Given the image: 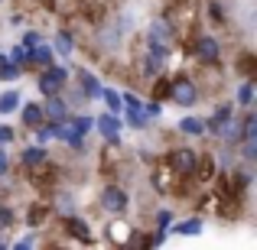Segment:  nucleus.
Here are the masks:
<instances>
[{
	"mask_svg": "<svg viewBox=\"0 0 257 250\" xmlns=\"http://www.w3.org/2000/svg\"><path fill=\"white\" fill-rule=\"evenodd\" d=\"M127 205H131V198H127V192H124V188L107 185L104 192H101V208H104V211L120 214V211H127Z\"/></svg>",
	"mask_w": 257,
	"mask_h": 250,
	"instance_id": "obj_1",
	"label": "nucleus"
},
{
	"mask_svg": "<svg viewBox=\"0 0 257 250\" xmlns=\"http://www.w3.org/2000/svg\"><path fill=\"white\" fill-rule=\"evenodd\" d=\"M173 101L182 107H192L195 101H199V91H195V85L189 82V78H176L173 82Z\"/></svg>",
	"mask_w": 257,
	"mask_h": 250,
	"instance_id": "obj_2",
	"label": "nucleus"
},
{
	"mask_svg": "<svg viewBox=\"0 0 257 250\" xmlns=\"http://www.w3.org/2000/svg\"><path fill=\"white\" fill-rule=\"evenodd\" d=\"M65 78H69L65 69H46L43 75H39V91H43V94H56L59 88L65 85Z\"/></svg>",
	"mask_w": 257,
	"mask_h": 250,
	"instance_id": "obj_3",
	"label": "nucleus"
},
{
	"mask_svg": "<svg viewBox=\"0 0 257 250\" xmlns=\"http://www.w3.org/2000/svg\"><path fill=\"white\" fill-rule=\"evenodd\" d=\"M173 166L179 169V172H192L195 169V153L192 150H176L173 153Z\"/></svg>",
	"mask_w": 257,
	"mask_h": 250,
	"instance_id": "obj_4",
	"label": "nucleus"
},
{
	"mask_svg": "<svg viewBox=\"0 0 257 250\" xmlns=\"http://www.w3.org/2000/svg\"><path fill=\"white\" fill-rule=\"evenodd\" d=\"M94 127H98V130L104 133L107 140H117V127H120V120L114 117V114H104V117H98V124H94Z\"/></svg>",
	"mask_w": 257,
	"mask_h": 250,
	"instance_id": "obj_5",
	"label": "nucleus"
},
{
	"mask_svg": "<svg viewBox=\"0 0 257 250\" xmlns=\"http://www.w3.org/2000/svg\"><path fill=\"white\" fill-rule=\"evenodd\" d=\"M170 36H173V30H170V23L166 20H157V23L150 26V43H170Z\"/></svg>",
	"mask_w": 257,
	"mask_h": 250,
	"instance_id": "obj_6",
	"label": "nucleus"
},
{
	"mask_svg": "<svg viewBox=\"0 0 257 250\" xmlns=\"http://www.w3.org/2000/svg\"><path fill=\"white\" fill-rule=\"evenodd\" d=\"M78 82H82V98H98V94H101V85L94 82V75L78 72Z\"/></svg>",
	"mask_w": 257,
	"mask_h": 250,
	"instance_id": "obj_7",
	"label": "nucleus"
},
{
	"mask_svg": "<svg viewBox=\"0 0 257 250\" xmlns=\"http://www.w3.org/2000/svg\"><path fill=\"white\" fill-rule=\"evenodd\" d=\"M46 117H52V120H56V124H62V120H65V101H59V98H49V101H46Z\"/></svg>",
	"mask_w": 257,
	"mask_h": 250,
	"instance_id": "obj_8",
	"label": "nucleus"
},
{
	"mask_svg": "<svg viewBox=\"0 0 257 250\" xmlns=\"http://www.w3.org/2000/svg\"><path fill=\"white\" fill-rule=\"evenodd\" d=\"M199 59L202 62H215V59H218V43H215V39H202L199 43Z\"/></svg>",
	"mask_w": 257,
	"mask_h": 250,
	"instance_id": "obj_9",
	"label": "nucleus"
},
{
	"mask_svg": "<svg viewBox=\"0 0 257 250\" xmlns=\"http://www.w3.org/2000/svg\"><path fill=\"white\" fill-rule=\"evenodd\" d=\"M39 120H43V107H39V104H26L23 107V124L26 127H36Z\"/></svg>",
	"mask_w": 257,
	"mask_h": 250,
	"instance_id": "obj_10",
	"label": "nucleus"
},
{
	"mask_svg": "<svg viewBox=\"0 0 257 250\" xmlns=\"http://www.w3.org/2000/svg\"><path fill=\"white\" fill-rule=\"evenodd\" d=\"M30 62L49 65V62H52V49H49V46H36V49H30Z\"/></svg>",
	"mask_w": 257,
	"mask_h": 250,
	"instance_id": "obj_11",
	"label": "nucleus"
},
{
	"mask_svg": "<svg viewBox=\"0 0 257 250\" xmlns=\"http://www.w3.org/2000/svg\"><path fill=\"white\" fill-rule=\"evenodd\" d=\"M17 104H20V94L17 91L0 94V114H13V111H17Z\"/></svg>",
	"mask_w": 257,
	"mask_h": 250,
	"instance_id": "obj_12",
	"label": "nucleus"
},
{
	"mask_svg": "<svg viewBox=\"0 0 257 250\" xmlns=\"http://www.w3.org/2000/svg\"><path fill=\"white\" fill-rule=\"evenodd\" d=\"M202 231V221H182V224H176V234H182V237H195V234Z\"/></svg>",
	"mask_w": 257,
	"mask_h": 250,
	"instance_id": "obj_13",
	"label": "nucleus"
},
{
	"mask_svg": "<svg viewBox=\"0 0 257 250\" xmlns=\"http://www.w3.org/2000/svg\"><path fill=\"white\" fill-rule=\"evenodd\" d=\"M43 159H46V150H43V146H30V150L23 153V163L26 166H39Z\"/></svg>",
	"mask_w": 257,
	"mask_h": 250,
	"instance_id": "obj_14",
	"label": "nucleus"
},
{
	"mask_svg": "<svg viewBox=\"0 0 257 250\" xmlns=\"http://www.w3.org/2000/svg\"><path fill=\"white\" fill-rule=\"evenodd\" d=\"M56 52H59V56H72V52H75V49H72V36H69V33H59V36H56Z\"/></svg>",
	"mask_w": 257,
	"mask_h": 250,
	"instance_id": "obj_15",
	"label": "nucleus"
},
{
	"mask_svg": "<svg viewBox=\"0 0 257 250\" xmlns=\"http://www.w3.org/2000/svg\"><path fill=\"white\" fill-rule=\"evenodd\" d=\"M179 130H182V133H192V137H195V133L205 130V124H202V120H195V117H186V120L179 124Z\"/></svg>",
	"mask_w": 257,
	"mask_h": 250,
	"instance_id": "obj_16",
	"label": "nucleus"
},
{
	"mask_svg": "<svg viewBox=\"0 0 257 250\" xmlns=\"http://www.w3.org/2000/svg\"><path fill=\"white\" fill-rule=\"evenodd\" d=\"M10 62L13 65H20V62H30V46H13V56H10Z\"/></svg>",
	"mask_w": 257,
	"mask_h": 250,
	"instance_id": "obj_17",
	"label": "nucleus"
},
{
	"mask_svg": "<svg viewBox=\"0 0 257 250\" xmlns=\"http://www.w3.org/2000/svg\"><path fill=\"white\" fill-rule=\"evenodd\" d=\"M98 98H104L111 111H117V107H120V94H117V91H111V88H101V94H98Z\"/></svg>",
	"mask_w": 257,
	"mask_h": 250,
	"instance_id": "obj_18",
	"label": "nucleus"
},
{
	"mask_svg": "<svg viewBox=\"0 0 257 250\" xmlns=\"http://www.w3.org/2000/svg\"><path fill=\"white\" fill-rule=\"evenodd\" d=\"M117 39H120V30H114V26H107V30L101 33V43H104L107 49H114V46H117Z\"/></svg>",
	"mask_w": 257,
	"mask_h": 250,
	"instance_id": "obj_19",
	"label": "nucleus"
},
{
	"mask_svg": "<svg viewBox=\"0 0 257 250\" xmlns=\"http://www.w3.org/2000/svg\"><path fill=\"white\" fill-rule=\"evenodd\" d=\"M251 101H254V85L247 82V85H241V88H238V104H244V107H247Z\"/></svg>",
	"mask_w": 257,
	"mask_h": 250,
	"instance_id": "obj_20",
	"label": "nucleus"
},
{
	"mask_svg": "<svg viewBox=\"0 0 257 250\" xmlns=\"http://www.w3.org/2000/svg\"><path fill=\"white\" fill-rule=\"evenodd\" d=\"M91 127H94V120H91V117H75V124H72V130H75L78 137H85V133L91 130Z\"/></svg>",
	"mask_w": 257,
	"mask_h": 250,
	"instance_id": "obj_21",
	"label": "nucleus"
},
{
	"mask_svg": "<svg viewBox=\"0 0 257 250\" xmlns=\"http://www.w3.org/2000/svg\"><path fill=\"white\" fill-rule=\"evenodd\" d=\"M244 140H257V117H247L244 120V130H241Z\"/></svg>",
	"mask_w": 257,
	"mask_h": 250,
	"instance_id": "obj_22",
	"label": "nucleus"
},
{
	"mask_svg": "<svg viewBox=\"0 0 257 250\" xmlns=\"http://www.w3.org/2000/svg\"><path fill=\"white\" fill-rule=\"evenodd\" d=\"M72 201H75V198H72V192H62V195H59V208H62L65 214H72V208H75Z\"/></svg>",
	"mask_w": 257,
	"mask_h": 250,
	"instance_id": "obj_23",
	"label": "nucleus"
},
{
	"mask_svg": "<svg viewBox=\"0 0 257 250\" xmlns=\"http://www.w3.org/2000/svg\"><path fill=\"white\" fill-rule=\"evenodd\" d=\"M69 227H72V234H78V237H88V227H85V221H69Z\"/></svg>",
	"mask_w": 257,
	"mask_h": 250,
	"instance_id": "obj_24",
	"label": "nucleus"
},
{
	"mask_svg": "<svg viewBox=\"0 0 257 250\" xmlns=\"http://www.w3.org/2000/svg\"><path fill=\"white\" fill-rule=\"evenodd\" d=\"M257 156V140H244V159Z\"/></svg>",
	"mask_w": 257,
	"mask_h": 250,
	"instance_id": "obj_25",
	"label": "nucleus"
},
{
	"mask_svg": "<svg viewBox=\"0 0 257 250\" xmlns=\"http://www.w3.org/2000/svg\"><path fill=\"white\" fill-rule=\"evenodd\" d=\"M10 221H13V214H10V211H7V208H4V205H0V227H7V224H10Z\"/></svg>",
	"mask_w": 257,
	"mask_h": 250,
	"instance_id": "obj_26",
	"label": "nucleus"
},
{
	"mask_svg": "<svg viewBox=\"0 0 257 250\" xmlns=\"http://www.w3.org/2000/svg\"><path fill=\"white\" fill-rule=\"evenodd\" d=\"M23 46H39V36H36V33H26V36H23Z\"/></svg>",
	"mask_w": 257,
	"mask_h": 250,
	"instance_id": "obj_27",
	"label": "nucleus"
},
{
	"mask_svg": "<svg viewBox=\"0 0 257 250\" xmlns=\"http://www.w3.org/2000/svg\"><path fill=\"white\" fill-rule=\"evenodd\" d=\"M10 140H13V133L7 127H0V143H10Z\"/></svg>",
	"mask_w": 257,
	"mask_h": 250,
	"instance_id": "obj_28",
	"label": "nucleus"
},
{
	"mask_svg": "<svg viewBox=\"0 0 257 250\" xmlns=\"http://www.w3.org/2000/svg\"><path fill=\"white\" fill-rule=\"evenodd\" d=\"M111 231H114V237H117V240H124V231H127V227H124V224H114Z\"/></svg>",
	"mask_w": 257,
	"mask_h": 250,
	"instance_id": "obj_29",
	"label": "nucleus"
},
{
	"mask_svg": "<svg viewBox=\"0 0 257 250\" xmlns=\"http://www.w3.org/2000/svg\"><path fill=\"white\" fill-rule=\"evenodd\" d=\"M13 250H33V247H30V237H26V240H20V244L13 247Z\"/></svg>",
	"mask_w": 257,
	"mask_h": 250,
	"instance_id": "obj_30",
	"label": "nucleus"
},
{
	"mask_svg": "<svg viewBox=\"0 0 257 250\" xmlns=\"http://www.w3.org/2000/svg\"><path fill=\"white\" fill-rule=\"evenodd\" d=\"M0 172H7V156H4V150H0Z\"/></svg>",
	"mask_w": 257,
	"mask_h": 250,
	"instance_id": "obj_31",
	"label": "nucleus"
},
{
	"mask_svg": "<svg viewBox=\"0 0 257 250\" xmlns=\"http://www.w3.org/2000/svg\"><path fill=\"white\" fill-rule=\"evenodd\" d=\"M0 250H4V244H0Z\"/></svg>",
	"mask_w": 257,
	"mask_h": 250,
	"instance_id": "obj_32",
	"label": "nucleus"
}]
</instances>
